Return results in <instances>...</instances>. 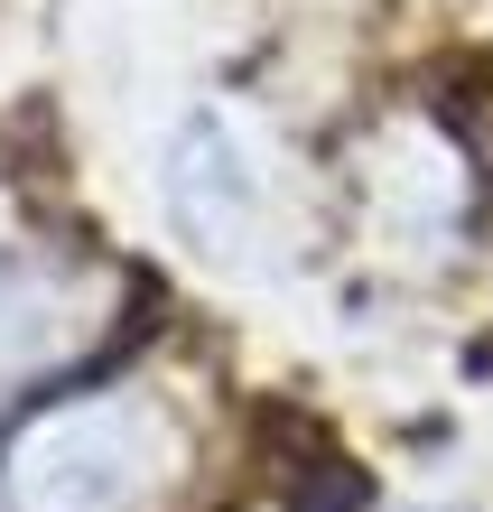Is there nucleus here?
<instances>
[{"label":"nucleus","instance_id":"obj_1","mask_svg":"<svg viewBox=\"0 0 493 512\" xmlns=\"http://www.w3.org/2000/svg\"><path fill=\"white\" fill-rule=\"evenodd\" d=\"M168 485V429L149 410H75L19 438V512H149Z\"/></svg>","mask_w":493,"mask_h":512}]
</instances>
